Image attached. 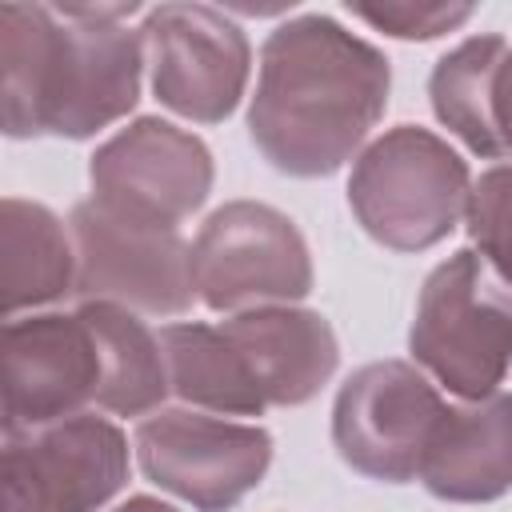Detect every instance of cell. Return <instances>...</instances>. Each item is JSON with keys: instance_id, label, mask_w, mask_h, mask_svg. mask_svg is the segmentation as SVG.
<instances>
[{"instance_id": "obj_18", "label": "cell", "mask_w": 512, "mask_h": 512, "mask_svg": "<svg viewBox=\"0 0 512 512\" xmlns=\"http://www.w3.org/2000/svg\"><path fill=\"white\" fill-rule=\"evenodd\" d=\"M508 52V40L488 32V36H468L452 52H444L428 76V100L436 120L464 140L472 156L500 160V148L492 140L488 124V80Z\"/></svg>"}, {"instance_id": "obj_16", "label": "cell", "mask_w": 512, "mask_h": 512, "mask_svg": "<svg viewBox=\"0 0 512 512\" xmlns=\"http://www.w3.org/2000/svg\"><path fill=\"white\" fill-rule=\"evenodd\" d=\"M100 348V396L96 408L112 416H148L164 404L172 392L168 384V360L160 348V336L128 308L108 304V300H88L76 308Z\"/></svg>"}, {"instance_id": "obj_14", "label": "cell", "mask_w": 512, "mask_h": 512, "mask_svg": "<svg viewBox=\"0 0 512 512\" xmlns=\"http://www.w3.org/2000/svg\"><path fill=\"white\" fill-rule=\"evenodd\" d=\"M416 480L448 504H488L512 492V392L444 404Z\"/></svg>"}, {"instance_id": "obj_23", "label": "cell", "mask_w": 512, "mask_h": 512, "mask_svg": "<svg viewBox=\"0 0 512 512\" xmlns=\"http://www.w3.org/2000/svg\"><path fill=\"white\" fill-rule=\"evenodd\" d=\"M0 512H20V508H4V504H0Z\"/></svg>"}, {"instance_id": "obj_21", "label": "cell", "mask_w": 512, "mask_h": 512, "mask_svg": "<svg viewBox=\"0 0 512 512\" xmlns=\"http://www.w3.org/2000/svg\"><path fill=\"white\" fill-rule=\"evenodd\" d=\"M488 124H492V140L500 148V160L512 156V44L488 80Z\"/></svg>"}, {"instance_id": "obj_4", "label": "cell", "mask_w": 512, "mask_h": 512, "mask_svg": "<svg viewBox=\"0 0 512 512\" xmlns=\"http://www.w3.org/2000/svg\"><path fill=\"white\" fill-rule=\"evenodd\" d=\"M472 172L448 140L420 124H396L360 148L348 172L356 224L392 252L436 248L464 216Z\"/></svg>"}, {"instance_id": "obj_13", "label": "cell", "mask_w": 512, "mask_h": 512, "mask_svg": "<svg viewBox=\"0 0 512 512\" xmlns=\"http://www.w3.org/2000/svg\"><path fill=\"white\" fill-rule=\"evenodd\" d=\"M220 328L244 356L248 376L256 380L268 408L308 404L336 376L340 364L336 332L312 308H296V304L244 308L220 320Z\"/></svg>"}, {"instance_id": "obj_22", "label": "cell", "mask_w": 512, "mask_h": 512, "mask_svg": "<svg viewBox=\"0 0 512 512\" xmlns=\"http://www.w3.org/2000/svg\"><path fill=\"white\" fill-rule=\"evenodd\" d=\"M112 512H176V508L164 504V500H156V496H128V500L116 504Z\"/></svg>"}, {"instance_id": "obj_12", "label": "cell", "mask_w": 512, "mask_h": 512, "mask_svg": "<svg viewBox=\"0 0 512 512\" xmlns=\"http://www.w3.org/2000/svg\"><path fill=\"white\" fill-rule=\"evenodd\" d=\"M100 348L80 312L12 316L4 324V440L28 436L100 396Z\"/></svg>"}, {"instance_id": "obj_9", "label": "cell", "mask_w": 512, "mask_h": 512, "mask_svg": "<svg viewBox=\"0 0 512 512\" xmlns=\"http://www.w3.org/2000/svg\"><path fill=\"white\" fill-rule=\"evenodd\" d=\"M212 176V152L200 136L160 116H136L92 152L88 200L132 224L176 228L208 200Z\"/></svg>"}, {"instance_id": "obj_15", "label": "cell", "mask_w": 512, "mask_h": 512, "mask_svg": "<svg viewBox=\"0 0 512 512\" xmlns=\"http://www.w3.org/2000/svg\"><path fill=\"white\" fill-rule=\"evenodd\" d=\"M4 252V316L56 304L76 292V244L60 216L36 200L4 196L0 204Z\"/></svg>"}, {"instance_id": "obj_5", "label": "cell", "mask_w": 512, "mask_h": 512, "mask_svg": "<svg viewBox=\"0 0 512 512\" xmlns=\"http://www.w3.org/2000/svg\"><path fill=\"white\" fill-rule=\"evenodd\" d=\"M312 280L304 232L272 204L228 200L192 240V284L212 312L296 304L312 292Z\"/></svg>"}, {"instance_id": "obj_2", "label": "cell", "mask_w": 512, "mask_h": 512, "mask_svg": "<svg viewBox=\"0 0 512 512\" xmlns=\"http://www.w3.org/2000/svg\"><path fill=\"white\" fill-rule=\"evenodd\" d=\"M136 4H0L4 136L88 140L140 100L144 40L124 28Z\"/></svg>"}, {"instance_id": "obj_6", "label": "cell", "mask_w": 512, "mask_h": 512, "mask_svg": "<svg viewBox=\"0 0 512 512\" xmlns=\"http://www.w3.org/2000/svg\"><path fill=\"white\" fill-rule=\"evenodd\" d=\"M132 444L140 472L200 512L236 508L272 464L268 428L188 408H156L136 424Z\"/></svg>"}, {"instance_id": "obj_1", "label": "cell", "mask_w": 512, "mask_h": 512, "mask_svg": "<svg viewBox=\"0 0 512 512\" xmlns=\"http://www.w3.org/2000/svg\"><path fill=\"white\" fill-rule=\"evenodd\" d=\"M388 56L324 12L276 24L260 48L248 136L296 180L340 172L388 108Z\"/></svg>"}, {"instance_id": "obj_17", "label": "cell", "mask_w": 512, "mask_h": 512, "mask_svg": "<svg viewBox=\"0 0 512 512\" xmlns=\"http://www.w3.org/2000/svg\"><path fill=\"white\" fill-rule=\"evenodd\" d=\"M160 348L168 360V384L184 404L220 412V416H260L268 404L248 376L244 356L224 336L220 324H164Z\"/></svg>"}, {"instance_id": "obj_8", "label": "cell", "mask_w": 512, "mask_h": 512, "mask_svg": "<svg viewBox=\"0 0 512 512\" xmlns=\"http://www.w3.org/2000/svg\"><path fill=\"white\" fill-rule=\"evenodd\" d=\"M76 244V292L80 304L108 300L144 316H180L192 308V244L180 228L132 224L80 200L68 212Z\"/></svg>"}, {"instance_id": "obj_7", "label": "cell", "mask_w": 512, "mask_h": 512, "mask_svg": "<svg viewBox=\"0 0 512 512\" xmlns=\"http://www.w3.org/2000/svg\"><path fill=\"white\" fill-rule=\"evenodd\" d=\"M136 32L152 96L168 112L192 124H220L236 112L252 72V44L228 12L212 4H160L144 12Z\"/></svg>"}, {"instance_id": "obj_20", "label": "cell", "mask_w": 512, "mask_h": 512, "mask_svg": "<svg viewBox=\"0 0 512 512\" xmlns=\"http://www.w3.org/2000/svg\"><path fill=\"white\" fill-rule=\"evenodd\" d=\"M348 8L352 16L396 40H436L444 32H456L472 16V4H348Z\"/></svg>"}, {"instance_id": "obj_3", "label": "cell", "mask_w": 512, "mask_h": 512, "mask_svg": "<svg viewBox=\"0 0 512 512\" xmlns=\"http://www.w3.org/2000/svg\"><path fill=\"white\" fill-rule=\"evenodd\" d=\"M408 352L464 404L500 392L512 368V288L476 248L452 252L424 276Z\"/></svg>"}, {"instance_id": "obj_19", "label": "cell", "mask_w": 512, "mask_h": 512, "mask_svg": "<svg viewBox=\"0 0 512 512\" xmlns=\"http://www.w3.org/2000/svg\"><path fill=\"white\" fill-rule=\"evenodd\" d=\"M464 228L472 248L512 288V164H496L480 172V180H472Z\"/></svg>"}, {"instance_id": "obj_10", "label": "cell", "mask_w": 512, "mask_h": 512, "mask_svg": "<svg viewBox=\"0 0 512 512\" xmlns=\"http://www.w3.org/2000/svg\"><path fill=\"white\" fill-rule=\"evenodd\" d=\"M444 396L408 360H372L356 368L332 404V444L348 468L380 484H408L420 472Z\"/></svg>"}, {"instance_id": "obj_11", "label": "cell", "mask_w": 512, "mask_h": 512, "mask_svg": "<svg viewBox=\"0 0 512 512\" xmlns=\"http://www.w3.org/2000/svg\"><path fill=\"white\" fill-rule=\"evenodd\" d=\"M128 484V436L96 412L4 440L0 504L20 512H96Z\"/></svg>"}]
</instances>
